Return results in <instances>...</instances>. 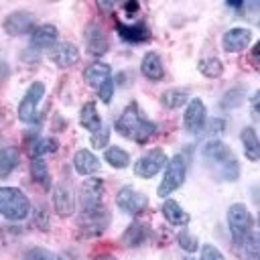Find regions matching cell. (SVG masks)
<instances>
[{
	"label": "cell",
	"mask_w": 260,
	"mask_h": 260,
	"mask_svg": "<svg viewBox=\"0 0 260 260\" xmlns=\"http://www.w3.org/2000/svg\"><path fill=\"white\" fill-rule=\"evenodd\" d=\"M57 148H59V142L55 138H39L28 146V152H30V158H37L49 152H57Z\"/></svg>",
	"instance_id": "obj_30"
},
{
	"label": "cell",
	"mask_w": 260,
	"mask_h": 260,
	"mask_svg": "<svg viewBox=\"0 0 260 260\" xmlns=\"http://www.w3.org/2000/svg\"><path fill=\"white\" fill-rule=\"evenodd\" d=\"M102 195H104V181L98 177L85 179L79 187V201L81 209H93L102 205Z\"/></svg>",
	"instance_id": "obj_12"
},
{
	"label": "cell",
	"mask_w": 260,
	"mask_h": 260,
	"mask_svg": "<svg viewBox=\"0 0 260 260\" xmlns=\"http://www.w3.org/2000/svg\"><path fill=\"white\" fill-rule=\"evenodd\" d=\"M185 175H187V162H185L183 154H175L165 165V177L156 189V195L162 199L169 197L173 191H177L185 183Z\"/></svg>",
	"instance_id": "obj_3"
},
{
	"label": "cell",
	"mask_w": 260,
	"mask_h": 260,
	"mask_svg": "<svg viewBox=\"0 0 260 260\" xmlns=\"http://www.w3.org/2000/svg\"><path fill=\"white\" fill-rule=\"evenodd\" d=\"M116 30H118V35L124 39V41H128V43H144V41H148L150 39V30H148V26L146 24H142V22H138V24H124V22H116Z\"/></svg>",
	"instance_id": "obj_19"
},
{
	"label": "cell",
	"mask_w": 260,
	"mask_h": 260,
	"mask_svg": "<svg viewBox=\"0 0 260 260\" xmlns=\"http://www.w3.org/2000/svg\"><path fill=\"white\" fill-rule=\"evenodd\" d=\"M177 242H179V246H181L185 252H189V254H193V252L197 250V246H199L197 238H195V236H191L187 230H181V232H179Z\"/></svg>",
	"instance_id": "obj_35"
},
{
	"label": "cell",
	"mask_w": 260,
	"mask_h": 260,
	"mask_svg": "<svg viewBox=\"0 0 260 260\" xmlns=\"http://www.w3.org/2000/svg\"><path fill=\"white\" fill-rule=\"evenodd\" d=\"M252 106H254V108H252V118L258 120V93L252 95Z\"/></svg>",
	"instance_id": "obj_42"
},
{
	"label": "cell",
	"mask_w": 260,
	"mask_h": 260,
	"mask_svg": "<svg viewBox=\"0 0 260 260\" xmlns=\"http://www.w3.org/2000/svg\"><path fill=\"white\" fill-rule=\"evenodd\" d=\"M201 154H203V158L213 160V162H217V165H221V162L234 158L230 146H228L225 142H221V140H209V142L201 148Z\"/></svg>",
	"instance_id": "obj_21"
},
{
	"label": "cell",
	"mask_w": 260,
	"mask_h": 260,
	"mask_svg": "<svg viewBox=\"0 0 260 260\" xmlns=\"http://www.w3.org/2000/svg\"><path fill=\"white\" fill-rule=\"evenodd\" d=\"M240 140H242V146H244V154L246 158H250L252 162L258 160V154H260V144H258V134L254 128L246 126L240 134Z\"/></svg>",
	"instance_id": "obj_23"
},
{
	"label": "cell",
	"mask_w": 260,
	"mask_h": 260,
	"mask_svg": "<svg viewBox=\"0 0 260 260\" xmlns=\"http://www.w3.org/2000/svg\"><path fill=\"white\" fill-rule=\"evenodd\" d=\"M242 102H244V91H242V87H234V89L225 91V95H223V100H221V108H236V106H240Z\"/></svg>",
	"instance_id": "obj_34"
},
{
	"label": "cell",
	"mask_w": 260,
	"mask_h": 260,
	"mask_svg": "<svg viewBox=\"0 0 260 260\" xmlns=\"http://www.w3.org/2000/svg\"><path fill=\"white\" fill-rule=\"evenodd\" d=\"M30 173H32V179L37 183H41L45 189L49 187V169H47V162L43 156L30 158Z\"/></svg>",
	"instance_id": "obj_32"
},
{
	"label": "cell",
	"mask_w": 260,
	"mask_h": 260,
	"mask_svg": "<svg viewBox=\"0 0 260 260\" xmlns=\"http://www.w3.org/2000/svg\"><path fill=\"white\" fill-rule=\"evenodd\" d=\"M53 207L61 217H67L75 211V197L67 183H57L53 189Z\"/></svg>",
	"instance_id": "obj_14"
},
{
	"label": "cell",
	"mask_w": 260,
	"mask_h": 260,
	"mask_svg": "<svg viewBox=\"0 0 260 260\" xmlns=\"http://www.w3.org/2000/svg\"><path fill=\"white\" fill-rule=\"evenodd\" d=\"M79 124H81L85 130H89L91 134L104 128V126H102V118H100V114H98L93 102H87V104L81 108V112H79Z\"/></svg>",
	"instance_id": "obj_22"
},
{
	"label": "cell",
	"mask_w": 260,
	"mask_h": 260,
	"mask_svg": "<svg viewBox=\"0 0 260 260\" xmlns=\"http://www.w3.org/2000/svg\"><path fill=\"white\" fill-rule=\"evenodd\" d=\"M83 77H85V81H87L91 87L100 89L106 81H110V79H112V67H110L108 63L95 61V63H91L89 67H85Z\"/></svg>",
	"instance_id": "obj_17"
},
{
	"label": "cell",
	"mask_w": 260,
	"mask_h": 260,
	"mask_svg": "<svg viewBox=\"0 0 260 260\" xmlns=\"http://www.w3.org/2000/svg\"><path fill=\"white\" fill-rule=\"evenodd\" d=\"M228 225H230V232L234 236V242L240 240L242 236H246L252 228L250 209L244 203H232L228 209Z\"/></svg>",
	"instance_id": "obj_8"
},
{
	"label": "cell",
	"mask_w": 260,
	"mask_h": 260,
	"mask_svg": "<svg viewBox=\"0 0 260 260\" xmlns=\"http://www.w3.org/2000/svg\"><path fill=\"white\" fill-rule=\"evenodd\" d=\"M162 215L173 225H185L189 221L187 211L177 201H173V199H165V203H162Z\"/></svg>",
	"instance_id": "obj_25"
},
{
	"label": "cell",
	"mask_w": 260,
	"mask_h": 260,
	"mask_svg": "<svg viewBox=\"0 0 260 260\" xmlns=\"http://www.w3.org/2000/svg\"><path fill=\"white\" fill-rule=\"evenodd\" d=\"M219 167H221V177L225 181H236L240 177V167H238V160L236 158H230V160L221 162Z\"/></svg>",
	"instance_id": "obj_36"
},
{
	"label": "cell",
	"mask_w": 260,
	"mask_h": 260,
	"mask_svg": "<svg viewBox=\"0 0 260 260\" xmlns=\"http://www.w3.org/2000/svg\"><path fill=\"white\" fill-rule=\"evenodd\" d=\"M167 160H169V158H167L165 150L152 148V150H148L146 154H142V156L134 162V173H136V177H140V179H150V177H154L158 171L165 169Z\"/></svg>",
	"instance_id": "obj_6"
},
{
	"label": "cell",
	"mask_w": 260,
	"mask_h": 260,
	"mask_svg": "<svg viewBox=\"0 0 260 260\" xmlns=\"http://www.w3.org/2000/svg\"><path fill=\"white\" fill-rule=\"evenodd\" d=\"M57 26L55 24H39L30 32V51H45L57 45Z\"/></svg>",
	"instance_id": "obj_13"
},
{
	"label": "cell",
	"mask_w": 260,
	"mask_h": 260,
	"mask_svg": "<svg viewBox=\"0 0 260 260\" xmlns=\"http://www.w3.org/2000/svg\"><path fill=\"white\" fill-rule=\"evenodd\" d=\"M45 95V83L43 81H35L28 85V89L24 91L20 104H18V120H22L24 124H30L37 120V108L41 98Z\"/></svg>",
	"instance_id": "obj_5"
},
{
	"label": "cell",
	"mask_w": 260,
	"mask_h": 260,
	"mask_svg": "<svg viewBox=\"0 0 260 260\" xmlns=\"http://www.w3.org/2000/svg\"><path fill=\"white\" fill-rule=\"evenodd\" d=\"M228 6H234V8H240V6H242V2H228Z\"/></svg>",
	"instance_id": "obj_46"
},
{
	"label": "cell",
	"mask_w": 260,
	"mask_h": 260,
	"mask_svg": "<svg viewBox=\"0 0 260 260\" xmlns=\"http://www.w3.org/2000/svg\"><path fill=\"white\" fill-rule=\"evenodd\" d=\"M197 67H199V71H201L205 77H209V79L219 77V75L223 73V63H221L217 57H205V59H201V61L197 63Z\"/></svg>",
	"instance_id": "obj_31"
},
{
	"label": "cell",
	"mask_w": 260,
	"mask_h": 260,
	"mask_svg": "<svg viewBox=\"0 0 260 260\" xmlns=\"http://www.w3.org/2000/svg\"><path fill=\"white\" fill-rule=\"evenodd\" d=\"M108 140H110V130H106V128H102V130H98V132H93L91 134V146L93 148H104V146H108Z\"/></svg>",
	"instance_id": "obj_37"
},
{
	"label": "cell",
	"mask_w": 260,
	"mask_h": 260,
	"mask_svg": "<svg viewBox=\"0 0 260 260\" xmlns=\"http://www.w3.org/2000/svg\"><path fill=\"white\" fill-rule=\"evenodd\" d=\"M18 165V150L14 146L0 148V179L8 177Z\"/></svg>",
	"instance_id": "obj_28"
},
{
	"label": "cell",
	"mask_w": 260,
	"mask_h": 260,
	"mask_svg": "<svg viewBox=\"0 0 260 260\" xmlns=\"http://www.w3.org/2000/svg\"><path fill=\"white\" fill-rule=\"evenodd\" d=\"M95 260H118V258H114V256H100V258H95Z\"/></svg>",
	"instance_id": "obj_45"
},
{
	"label": "cell",
	"mask_w": 260,
	"mask_h": 260,
	"mask_svg": "<svg viewBox=\"0 0 260 260\" xmlns=\"http://www.w3.org/2000/svg\"><path fill=\"white\" fill-rule=\"evenodd\" d=\"M116 205H118L124 213H128V215H138V213H142V211L148 207V197L142 195L140 191L132 189L130 185H126V187H122V189L118 191V195H116Z\"/></svg>",
	"instance_id": "obj_7"
},
{
	"label": "cell",
	"mask_w": 260,
	"mask_h": 260,
	"mask_svg": "<svg viewBox=\"0 0 260 260\" xmlns=\"http://www.w3.org/2000/svg\"><path fill=\"white\" fill-rule=\"evenodd\" d=\"M252 39V30L250 28H244V26H234L230 30H225L223 39H221V45H223V51L225 53H240L248 47Z\"/></svg>",
	"instance_id": "obj_15"
},
{
	"label": "cell",
	"mask_w": 260,
	"mask_h": 260,
	"mask_svg": "<svg viewBox=\"0 0 260 260\" xmlns=\"http://www.w3.org/2000/svg\"><path fill=\"white\" fill-rule=\"evenodd\" d=\"M108 225H110V213L102 205L93 207V209H81V215H79V236H83V238L100 236Z\"/></svg>",
	"instance_id": "obj_4"
},
{
	"label": "cell",
	"mask_w": 260,
	"mask_h": 260,
	"mask_svg": "<svg viewBox=\"0 0 260 260\" xmlns=\"http://www.w3.org/2000/svg\"><path fill=\"white\" fill-rule=\"evenodd\" d=\"M205 104L199 100V98H191L187 102V108H185V114H183V124H185V130L189 134H199L205 126Z\"/></svg>",
	"instance_id": "obj_10"
},
{
	"label": "cell",
	"mask_w": 260,
	"mask_h": 260,
	"mask_svg": "<svg viewBox=\"0 0 260 260\" xmlns=\"http://www.w3.org/2000/svg\"><path fill=\"white\" fill-rule=\"evenodd\" d=\"M51 59L59 65V67H71L79 61V49L73 45V43H59L51 49Z\"/></svg>",
	"instance_id": "obj_16"
},
{
	"label": "cell",
	"mask_w": 260,
	"mask_h": 260,
	"mask_svg": "<svg viewBox=\"0 0 260 260\" xmlns=\"http://www.w3.org/2000/svg\"><path fill=\"white\" fill-rule=\"evenodd\" d=\"M4 30L10 35V37H16V35H28L35 30V16L26 10H14L10 12L4 22H2Z\"/></svg>",
	"instance_id": "obj_11"
},
{
	"label": "cell",
	"mask_w": 260,
	"mask_h": 260,
	"mask_svg": "<svg viewBox=\"0 0 260 260\" xmlns=\"http://www.w3.org/2000/svg\"><path fill=\"white\" fill-rule=\"evenodd\" d=\"M187 102H189V91L181 89V87H171L160 95V104L169 110H177Z\"/></svg>",
	"instance_id": "obj_27"
},
{
	"label": "cell",
	"mask_w": 260,
	"mask_h": 260,
	"mask_svg": "<svg viewBox=\"0 0 260 260\" xmlns=\"http://www.w3.org/2000/svg\"><path fill=\"white\" fill-rule=\"evenodd\" d=\"M140 73L150 79V81H160L165 77V67H162V61L156 53H146L140 61Z\"/></svg>",
	"instance_id": "obj_20"
},
{
	"label": "cell",
	"mask_w": 260,
	"mask_h": 260,
	"mask_svg": "<svg viewBox=\"0 0 260 260\" xmlns=\"http://www.w3.org/2000/svg\"><path fill=\"white\" fill-rule=\"evenodd\" d=\"M183 260H193V258H191V256H187V258H183Z\"/></svg>",
	"instance_id": "obj_47"
},
{
	"label": "cell",
	"mask_w": 260,
	"mask_h": 260,
	"mask_svg": "<svg viewBox=\"0 0 260 260\" xmlns=\"http://www.w3.org/2000/svg\"><path fill=\"white\" fill-rule=\"evenodd\" d=\"M112 93H114V81H112V79L106 81V83L98 89V95H100V100H102L104 104H110V102H112Z\"/></svg>",
	"instance_id": "obj_39"
},
{
	"label": "cell",
	"mask_w": 260,
	"mask_h": 260,
	"mask_svg": "<svg viewBox=\"0 0 260 260\" xmlns=\"http://www.w3.org/2000/svg\"><path fill=\"white\" fill-rule=\"evenodd\" d=\"M114 4L112 2H98V8H104V10H110Z\"/></svg>",
	"instance_id": "obj_44"
},
{
	"label": "cell",
	"mask_w": 260,
	"mask_h": 260,
	"mask_svg": "<svg viewBox=\"0 0 260 260\" xmlns=\"http://www.w3.org/2000/svg\"><path fill=\"white\" fill-rule=\"evenodd\" d=\"M236 246L244 260H258V234L256 232L250 230L246 236L236 240Z\"/></svg>",
	"instance_id": "obj_24"
},
{
	"label": "cell",
	"mask_w": 260,
	"mask_h": 260,
	"mask_svg": "<svg viewBox=\"0 0 260 260\" xmlns=\"http://www.w3.org/2000/svg\"><path fill=\"white\" fill-rule=\"evenodd\" d=\"M104 158H106V162H110L114 169H126V167L130 165V154H128L124 148H120V146H110V148H106Z\"/></svg>",
	"instance_id": "obj_29"
},
{
	"label": "cell",
	"mask_w": 260,
	"mask_h": 260,
	"mask_svg": "<svg viewBox=\"0 0 260 260\" xmlns=\"http://www.w3.org/2000/svg\"><path fill=\"white\" fill-rule=\"evenodd\" d=\"M83 39H85V49L89 55L93 57H102L108 53L110 49V41L104 32V28L98 24V22H89L83 30Z\"/></svg>",
	"instance_id": "obj_9"
},
{
	"label": "cell",
	"mask_w": 260,
	"mask_h": 260,
	"mask_svg": "<svg viewBox=\"0 0 260 260\" xmlns=\"http://www.w3.org/2000/svg\"><path fill=\"white\" fill-rule=\"evenodd\" d=\"M223 130H225V120L213 118V120L209 122V132H211V134H219V132H223Z\"/></svg>",
	"instance_id": "obj_40"
},
{
	"label": "cell",
	"mask_w": 260,
	"mask_h": 260,
	"mask_svg": "<svg viewBox=\"0 0 260 260\" xmlns=\"http://www.w3.org/2000/svg\"><path fill=\"white\" fill-rule=\"evenodd\" d=\"M138 8H140V4H138L136 0H132V2H126V4H124V10H126V12H136Z\"/></svg>",
	"instance_id": "obj_41"
},
{
	"label": "cell",
	"mask_w": 260,
	"mask_h": 260,
	"mask_svg": "<svg viewBox=\"0 0 260 260\" xmlns=\"http://www.w3.org/2000/svg\"><path fill=\"white\" fill-rule=\"evenodd\" d=\"M8 73H10V71H8V65H6L4 61H0V81H4V79L8 77Z\"/></svg>",
	"instance_id": "obj_43"
},
{
	"label": "cell",
	"mask_w": 260,
	"mask_h": 260,
	"mask_svg": "<svg viewBox=\"0 0 260 260\" xmlns=\"http://www.w3.org/2000/svg\"><path fill=\"white\" fill-rule=\"evenodd\" d=\"M201 260H223V254L213 244H205L201 248Z\"/></svg>",
	"instance_id": "obj_38"
},
{
	"label": "cell",
	"mask_w": 260,
	"mask_h": 260,
	"mask_svg": "<svg viewBox=\"0 0 260 260\" xmlns=\"http://www.w3.org/2000/svg\"><path fill=\"white\" fill-rule=\"evenodd\" d=\"M73 167L81 177H87V175H93L100 171V160L91 150L81 148L73 154Z\"/></svg>",
	"instance_id": "obj_18"
},
{
	"label": "cell",
	"mask_w": 260,
	"mask_h": 260,
	"mask_svg": "<svg viewBox=\"0 0 260 260\" xmlns=\"http://www.w3.org/2000/svg\"><path fill=\"white\" fill-rule=\"evenodd\" d=\"M116 132L122 134L124 138L138 142V144H144L156 134V124L150 122L148 118H144L138 104L132 102L124 108V112L116 120Z\"/></svg>",
	"instance_id": "obj_1"
},
{
	"label": "cell",
	"mask_w": 260,
	"mask_h": 260,
	"mask_svg": "<svg viewBox=\"0 0 260 260\" xmlns=\"http://www.w3.org/2000/svg\"><path fill=\"white\" fill-rule=\"evenodd\" d=\"M146 225L144 223H140V221H132L128 228H126V232L122 234V244L124 246H128V248H136V246H140L144 240H146Z\"/></svg>",
	"instance_id": "obj_26"
},
{
	"label": "cell",
	"mask_w": 260,
	"mask_h": 260,
	"mask_svg": "<svg viewBox=\"0 0 260 260\" xmlns=\"http://www.w3.org/2000/svg\"><path fill=\"white\" fill-rule=\"evenodd\" d=\"M30 213V201L18 187H0V215L10 221H22Z\"/></svg>",
	"instance_id": "obj_2"
},
{
	"label": "cell",
	"mask_w": 260,
	"mask_h": 260,
	"mask_svg": "<svg viewBox=\"0 0 260 260\" xmlns=\"http://www.w3.org/2000/svg\"><path fill=\"white\" fill-rule=\"evenodd\" d=\"M22 260H63V258L51 250H45V248H30L24 252Z\"/></svg>",
	"instance_id": "obj_33"
}]
</instances>
